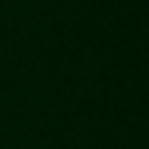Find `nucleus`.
I'll use <instances>...</instances> for the list:
<instances>
[]
</instances>
